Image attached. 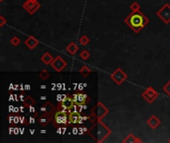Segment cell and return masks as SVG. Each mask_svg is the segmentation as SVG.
I'll use <instances>...</instances> for the list:
<instances>
[{"instance_id":"cell-11","label":"cell","mask_w":170,"mask_h":143,"mask_svg":"<svg viewBox=\"0 0 170 143\" xmlns=\"http://www.w3.org/2000/svg\"><path fill=\"white\" fill-rule=\"evenodd\" d=\"M37 44H38V41H37V39L34 37H29L25 41V45L27 46L29 49H34V48L37 46Z\"/></svg>"},{"instance_id":"cell-26","label":"cell","mask_w":170,"mask_h":143,"mask_svg":"<svg viewBox=\"0 0 170 143\" xmlns=\"http://www.w3.org/2000/svg\"><path fill=\"white\" fill-rule=\"evenodd\" d=\"M73 134H79L80 132V128H78V127H73Z\"/></svg>"},{"instance_id":"cell-9","label":"cell","mask_w":170,"mask_h":143,"mask_svg":"<svg viewBox=\"0 0 170 143\" xmlns=\"http://www.w3.org/2000/svg\"><path fill=\"white\" fill-rule=\"evenodd\" d=\"M147 124H148V126L152 128V129H155V128L160 124V120L155 115H152L148 120H147Z\"/></svg>"},{"instance_id":"cell-6","label":"cell","mask_w":170,"mask_h":143,"mask_svg":"<svg viewBox=\"0 0 170 143\" xmlns=\"http://www.w3.org/2000/svg\"><path fill=\"white\" fill-rule=\"evenodd\" d=\"M23 7L30 14H33V13H35L36 10L40 7V4L36 1V0H28L25 4H23Z\"/></svg>"},{"instance_id":"cell-15","label":"cell","mask_w":170,"mask_h":143,"mask_svg":"<svg viewBox=\"0 0 170 143\" xmlns=\"http://www.w3.org/2000/svg\"><path fill=\"white\" fill-rule=\"evenodd\" d=\"M88 100V95L86 94H79V100H78V104H86Z\"/></svg>"},{"instance_id":"cell-45","label":"cell","mask_w":170,"mask_h":143,"mask_svg":"<svg viewBox=\"0 0 170 143\" xmlns=\"http://www.w3.org/2000/svg\"><path fill=\"white\" fill-rule=\"evenodd\" d=\"M20 111H21V112L24 111V106H20Z\"/></svg>"},{"instance_id":"cell-1","label":"cell","mask_w":170,"mask_h":143,"mask_svg":"<svg viewBox=\"0 0 170 143\" xmlns=\"http://www.w3.org/2000/svg\"><path fill=\"white\" fill-rule=\"evenodd\" d=\"M124 23L127 24L135 33H138L148 23V19L139 11H137V12H132L131 14H129L128 17L124 19Z\"/></svg>"},{"instance_id":"cell-28","label":"cell","mask_w":170,"mask_h":143,"mask_svg":"<svg viewBox=\"0 0 170 143\" xmlns=\"http://www.w3.org/2000/svg\"><path fill=\"white\" fill-rule=\"evenodd\" d=\"M0 21H1V23H0V26H4L5 25V23H6V21H5V19L3 17H0Z\"/></svg>"},{"instance_id":"cell-43","label":"cell","mask_w":170,"mask_h":143,"mask_svg":"<svg viewBox=\"0 0 170 143\" xmlns=\"http://www.w3.org/2000/svg\"><path fill=\"white\" fill-rule=\"evenodd\" d=\"M20 108H18V107H14L13 109V112H18V111H19Z\"/></svg>"},{"instance_id":"cell-33","label":"cell","mask_w":170,"mask_h":143,"mask_svg":"<svg viewBox=\"0 0 170 143\" xmlns=\"http://www.w3.org/2000/svg\"><path fill=\"white\" fill-rule=\"evenodd\" d=\"M19 133H20V128L19 127L14 128V134H19Z\"/></svg>"},{"instance_id":"cell-30","label":"cell","mask_w":170,"mask_h":143,"mask_svg":"<svg viewBox=\"0 0 170 143\" xmlns=\"http://www.w3.org/2000/svg\"><path fill=\"white\" fill-rule=\"evenodd\" d=\"M20 122V116H16L15 115V117H14V123H19Z\"/></svg>"},{"instance_id":"cell-5","label":"cell","mask_w":170,"mask_h":143,"mask_svg":"<svg viewBox=\"0 0 170 143\" xmlns=\"http://www.w3.org/2000/svg\"><path fill=\"white\" fill-rule=\"evenodd\" d=\"M51 66L54 70H56V72H61L62 70L67 66V63H66V61L63 60L61 57H57L56 59H54V61L51 63Z\"/></svg>"},{"instance_id":"cell-41","label":"cell","mask_w":170,"mask_h":143,"mask_svg":"<svg viewBox=\"0 0 170 143\" xmlns=\"http://www.w3.org/2000/svg\"><path fill=\"white\" fill-rule=\"evenodd\" d=\"M9 133L13 134L14 133V127H9Z\"/></svg>"},{"instance_id":"cell-34","label":"cell","mask_w":170,"mask_h":143,"mask_svg":"<svg viewBox=\"0 0 170 143\" xmlns=\"http://www.w3.org/2000/svg\"><path fill=\"white\" fill-rule=\"evenodd\" d=\"M57 133H58V134H63V127H58Z\"/></svg>"},{"instance_id":"cell-32","label":"cell","mask_w":170,"mask_h":143,"mask_svg":"<svg viewBox=\"0 0 170 143\" xmlns=\"http://www.w3.org/2000/svg\"><path fill=\"white\" fill-rule=\"evenodd\" d=\"M57 100L60 101V102L63 101V94H58L57 95Z\"/></svg>"},{"instance_id":"cell-25","label":"cell","mask_w":170,"mask_h":143,"mask_svg":"<svg viewBox=\"0 0 170 143\" xmlns=\"http://www.w3.org/2000/svg\"><path fill=\"white\" fill-rule=\"evenodd\" d=\"M24 102H25V104H26L30 105V104H34V102H35V101H34V100H33V98H32V97H27V100H25V101H24Z\"/></svg>"},{"instance_id":"cell-27","label":"cell","mask_w":170,"mask_h":143,"mask_svg":"<svg viewBox=\"0 0 170 143\" xmlns=\"http://www.w3.org/2000/svg\"><path fill=\"white\" fill-rule=\"evenodd\" d=\"M29 111H30L31 113H36V111H35L34 106H32V104L29 105Z\"/></svg>"},{"instance_id":"cell-21","label":"cell","mask_w":170,"mask_h":143,"mask_svg":"<svg viewBox=\"0 0 170 143\" xmlns=\"http://www.w3.org/2000/svg\"><path fill=\"white\" fill-rule=\"evenodd\" d=\"M39 76H40V78H41L42 80H47L48 78H49L50 74H49V73H48L47 71H42L41 73H40Z\"/></svg>"},{"instance_id":"cell-20","label":"cell","mask_w":170,"mask_h":143,"mask_svg":"<svg viewBox=\"0 0 170 143\" xmlns=\"http://www.w3.org/2000/svg\"><path fill=\"white\" fill-rule=\"evenodd\" d=\"M80 56H81V58L83 59V60H87V59L90 58V53H88L87 50H84V51L81 52Z\"/></svg>"},{"instance_id":"cell-42","label":"cell","mask_w":170,"mask_h":143,"mask_svg":"<svg viewBox=\"0 0 170 143\" xmlns=\"http://www.w3.org/2000/svg\"><path fill=\"white\" fill-rule=\"evenodd\" d=\"M18 87H19V86H18V85H14V90H20V89H18Z\"/></svg>"},{"instance_id":"cell-44","label":"cell","mask_w":170,"mask_h":143,"mask_svg":"<svg viewBox=\"0 0 170 143\" xmlns=\"http://www.w3.org/2000/svg\"><path fill=\"white\" fill-rule=\"evenodd\" d=\"M24 133V128H20V134H23Z\"/></svg>"},{"instance_id":"cell-52","label":"cell","mask_w":170,"mask_h":143,"mask_svg":"<svg viewBox=\"0 0 170 143\" xmlns=\"http://www.w3.org/2000/svg\"><path fill=\"white\" fill-rule=\"evenodd\" d=\"M84 109H87V105L84 104Z\"/></svg>"},{"instance_id":"cell-7","label":"cell","mask_w":170,"mask_h":143,"mask_svg":"<svg viewBox=\"0 0 170 143\" xmlns=\"http://www.w3.org/2000/svg\"><path fill=\"white\" fill-rule=\"evenodd\" d=\"M142 97H144L148 102H152L155 98L158 97V94L152 89V87H148V89L142 94Z\"/></svg>"},{"instance_id":"cell-37","label":"cell","mask_w":170,"mask_h":143,"mask_svg":"<svg viewBox=\"0 0 170 143\" xmlns=\"http://www.w3.org/2000/svg\"><path fill=\"white\" fill-rule=\"evenodd\" d=\"M19 97H20V101H25V97H24V95L23 94H20L19 95Z\"/></svg>"},{"instance_id":"cell-48","label":"cell","mask_w":170,"mask_h":143,"mask_svg":"<svg viewBox=\"0 0 170 143\" xmlns=\"http://www.w3.org/2000/svg\"><path fill=\"white\" fill-rule=\"evenodd\" d=\"M40 100H46V97H40Z\"/></svg>"},{"instance_id":"cell-53","label":"cell","mask_w":170,"mask_h":143,"mask_svg":"<svg viewBox=\"0 0 170 143\" xmlns=\"http://www.w3.org/2000/svg\"><path fill=\"white\" fill-rule=\"evenodd\" d=\"M0 1H3V0H0Z\"/></svg>"},{"instance_id":"cell-23","label":"cell","mask_w":170,"mask_h":143,"mask_svg":"<svg viewBox=\"0 0 170 143\" xmlns=\"http://www.w3.org/2000/svg\"><path fill=\"white\" fill-rule=\"evenodd\" d=\"M163 90H164L165 93L167 94L168 95H170V80L163 87Z\"/></svg>"},{"instance_id":"cell-40","label":"cell","mask_w":170,"mask_h":143,"mask_svg":"<svg viewBox=\"0 0 170 143\" xmlns=\"http://www.w3.org/2000/svg\"><path fill=\"white\" fill-rule=\"evenodd\" d=\"M24 122H25V116H22V117H20V123L23 124Z\"/></svg>"},{"instance_id":"cell-36","label":"cell","mask_w":170,"mask_h":143,"mask_svg":"<svg viewBox=\"0 0 170 143\" xmlns=\"http://www.w3.org/2000/svg\"><path fill=\"white\" fill-rule=\"evenodd\" d=\"M9 100H10V101L15 100V97H14V94H10V95H9Z\"/></svg>"},{"instance_id":"cell-16","label":"cell","mask_w":170,"mask_h":143,"mask_svg":"<svg viewBox=\"0 0 170 143\" xmlns=\"http://www.w3.org/2000/svg\"><path fill=\"white\" fill-rule=\"evenodd\" d=\"M123 142H140V140L137 138H135V136H134L132 134H129L127 138H125L123 140Z\"/></svg>"},{"instance_id":"cell-12","label":"cell","mask_w":170,"mask_h":143,"mask_svg":"<svg viewBox=\"0 0 170 143\" xmlns=\"http://www.w3.org/2000/svg\"><path fill=\"white\" fill-rule=\"evenodd\" d=\"M41 60L44 64H46V65H50L52 62L54 61V58L52 57V55L50 53H45L43 55V57L41 58Z\"/></svg>"},{"instance_id":"cell-35","label":"cell","mask_w":170,"mask_h":143,"mask_svg":"<svg viewBox=\"0 0 170 143\" xmlns=\"http://www.w3.org/2000/svg\"><path fill=\"white\" fill-rule=\"evenodd\" d=\"M85 121V119H84V116H81L79 117V121H78V123H83Z\"/></svg>"},{"instance_id":"cell-24","label":"cell","mask_w":170,"mask_h":143,"mask_svg":"<svg viewBox=\"0 0 170 143\" xmlns=\"http://www.w3.org/2000/svg\"><path fill=\"white\" fill-rule=\"evenodd\" d=\"M71 98L74 104H78V100H79V94H74L71 95Z\"/></svg>"},{"instance_id":"cell-22","label":"cell","mask_w":170,"mask_h":143,"mask_svg":"<svg viewBox=\"0 0 170 143\" xmlns=\"http://www.w3.org/2000/svg\"><path fill=\"white\" fill-rule=\"evenodd\" d=\"M20 42H21L20 39L18 38V37H13L12 39L10 40V43L12 44L13 46H18V45L20 44Z\"/></svg>"},{"instance_id":"cell-29","label":"cell","mask_w":170,"mask_h":143,"mask_svg":"<svg viewBox=\"0 0 170 143\" xmlns=\"http://www.w3.org/2000/svg\"><path fill=\"white\" fill-rule=\"evenodd\" d=\"M36 122V118L35 117H30V118H29V123H31V124H34Z\"/></svg>"},{"instance_id":"cell-4","label":"cell","mask_w":170,"mask_h":143,"mask_svg":"<svg viewBox=\"0 0 170 143\" xmlns=\"http://www.w3.org/2000/svg\"><path fill=\"white\" fill-rule=\"evenodd\" d=\"M110 78H112L114 82H116V83H117V85H120V83H123L125 80V79L127 78V76L123 71V70L117 69V70H116V71L113 72V74L110 76Z\"/></svg>"},{"instance_id":"cell-31","label":"cell","mask_w":170,"mask_h":143,"mask_svg":"<svg viewBox=\"0 0 170 143\" xmlns=\"http://www.w3.org/2000/svg\"><path fill=\"white\" fill-rule=\"evenodd\" d=\"M14 117H15V115H11V116L8 117V122H9V123L14 122Z\"/></svg>"},{"instance_id":"cell-38","label":"cell","mask_w":170,"mask_h":143,"mask_svg":"<svg viewBox=\"0 0 170 143\" xmlns=\"http://www.w3.org/2000/svg\"><path fill=\"white\" fill-rule=\"evenodd\" d=\"M78 87H79V90H84V87H85V86L82 85V83H80V85L78 86Z\"/></svg>"},{"instance_id":"cell-19","label":"cell","mask_w":170,"mask_h":143,"mask_svg":"<svg viewBox=\"0 0 170 143\" xmlns=\"http://www.w3.org/2000/svg\"><path fill=\"white\" fill-rule=\"evenodd\" d=\"M130 9L132 10V12H137V11H139V9H140V6L137 2H134L130 5Z\"/></svg>"},{"instance_id":"cell-10","label":"cell","mask_w":170,"mask_h":143,"mask_svg":"<svg viewBox=\"0 0 170 143\" xmlns=\"http://www.w3.org/2000/svg\"><path fill=\"white\" fill-rule=\"evenodd\" d=\"M79 117H80V112L79 111H71L69 115V123L70 124H75L79 121Z\"/></svg>"},{"instance_id":"cell-2","label":"cell","mask_w":170,"mask_h":143,"mask_svg":"<svg viewBox=\"0 0 170 143\" xmlns=\"http://www.w3.org/2000/svg\"><path fill=\"white\" fill-rule=\"evenodd\" d=\"M67 111H61V109H58L54 115V124L55 125H63V124H67L69 123V117L67 114Z\"/></svg>"},{"instance_id":"cell-8","label":"cell","mask_w":170,"mask_h":143,"mask_svg":"<svg viewBox=\"0 0 170 143\" xmlns=\"http://www.w3.org/2000/svg\"><path fill=\"white\" fill-rule=\"evenodd\" d=\"M55 111V107L53 105H52L50 102H47V104H44L41 107H40V111H41L43 114L45 115H48L50 114V113H52Z\"/></svg>"},{"instance_id":"cell-18","label":"cell","mask_w":170,"mask_h":143,"mask_svg":"<svg viewBox=\"0 0 170 143\" xmlns=\"http://www.w3.org/2000/svg\"><path fill=\"white\" fill-rule=\"evenodd\" d=\"M88 42H90V39H88L87 36H82V37L80 38V44L83 46H86L88 44Z\"/></svg>"},{"instance_id":"cell-49","label":"cell","mask_w":170,"mask_h":143,"mask_svg":"<svg viewBox=\"0 0 170 143\" xmlns=\"http://www.w3.org/2000/svg\"><path fill=\"white\" fill-rule=\"evenodd\" d=\"M84 128V131H85V132H86V131H88V129H87V127H83Z\"/></svg>"},{"instance_id":"cell-3","label":"cell","mask_w":170,"mask_h":143,"mask_svg":"<svg viewBox=\"0 0 170 143\" xmlns=\"http://www.w3.org/2000/svg\"><path fill=\"white\" fill-rule=\"evenodd\" d=\"M156 14L160 19L163 20L164 23H169L170 22V5L165 4Z\"/></svg>"},{"instance_id":"cell-54","label":"cell","mask_w":170,"mask_h":143,"mask_svg":"<svg viewBox=\"0 0 170 143\" xmlns=\"http://www.w3.org/2000/svg\"><path fill=\"white\" fill-rule=\"evenodd\" d=\"M169 142H170V140H169Z\"/></svg>"},{"instance_id":"cell-17","label":"cell","mask_w":170,"mask_h":143,"mask_svg":"<svg viewBox=\"0 0 170 143\" xmlns=\"http://www.w3.org/2000/svg\"><path fill=\"white\" fill-rule=\"evenodd\" d=\"M80 73H81V74H82L84 77H87V76L91 73V70L88 69V68L87 67V66H84V67L80 70Z\"/></svg>"},{"instance_id":"cell-46","label":"cell","mask_w":170,"mask_h":143,"mask_svg":"<svg viewBox=\"0 0 170 143\" xmlns=\"http://www.w3.org/2000/svg\"><path fill=\"white\" fill-rule=\"evenodd\" d=\"M30 133L31 134H34L35 133V130L34 129H30Z\"/></svg>"},{"instance_id":"cell-50","label":"cell","mask_w":170,"mask_h":143,"mask_svg":"<svg viewBox=\"0 0 170 143\" xmlns=\"http://www.w3.org/2000/svg\"><path fill=\"white\" fill-rule=\"evenodd\" d=\"M41 133H46V130H44V129L41 130Z\"/></svg>"},{"instance_id":"cell-39","label":"cell","mask_w":170,"mask_h":143,"mask_svg":"<svg viewBox=\"0 0 170 143\" xmlns=\"http://www.w3.org/2000/svg\"><path fill=\"white\" fill-rule=\"evenodd\" d=\"M25 90H31V86L30 85H25Z\"/></svg>"},{"instance_id":"cell-14","label":"cell","mask_w":170,"mask_h":143,"mask_svg":"<svg viewBox=\"0 0 170 143\" xmlns=\"http://www.w3.org/2000/svg\"><path fill=\"white\" fill-rule=\"evenodd\" d=\"M50 121H51V117L48 115H45V114H43L39 118V122H40V124H42V125H47Z\"/></svg>"},{"instance_id":"cell-51","label":"cell","mask_w":170,"mask_h":143,"mask_svg":"<svg viewBox=\"0 0 170 143\" xmlns=\"http://www.w3.org/2000/svg\"><path fill=\"white\" fill-rule=\"evenodd\" d=\"M41 89H46V86H41Z\"/></svg>"},{"instance_id":"cell-47","label":"cell","mask_w":170,"mask_h":143,"mask_svg":"<svg viewBox=\"0 0 170 143\" xmlns=\"http://www.w3.org/2000/svg\"><path fill=\"white\" fill-rule=\"evenodd\" d=\"M14 87V85H13V83H11V85L9 86V90H12V87Z\"/></svg>"},{"instance_id":"cell-13","label":"cell","mask_w":170,"mask_h":143,"mask_svg":"<svg viewBox=\"0 0 170 143\" xmlns=\"http://www.w3.org/2000/svg\"><path fill=\"white\" fill-rule=\"evenodd\" d=\"M78 46L76 45L75 43H71L70 45L67 47V51H68V53L69 54H71V55H75L77 53V51H78Z\"/></svg>"}]
</instances>
